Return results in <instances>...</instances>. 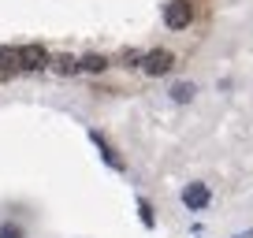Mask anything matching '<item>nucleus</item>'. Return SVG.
<instances>
[{"label":"nucleus","mask_w":253,"mask_h":238,"mask_svg":"<svg viewBox=\"0 0 253 238\" xmlns=\"http://www.w3.org/2000/svg\"><path fill=\"white\" fill-rule=\"evenodd\" d=\"M138 212H142V223L145 227H153V223H157V216H153V205L145 198H138Z\"/></svg>","instance_id":"nucleus-9"},{"label":"nucleus","mask_w":253,"mask_h":238,"mask_svg":"<svg viewBox=\"0 0 253 238\" xmlns=\"http://www.w3.org/2000/svg\"><path fill=\"white\" fill-rule=\"evenodd\" d=\"M104 67H108V60H104V56H86V60H79V71H93V75H101Z\"/></svg>","instance_id":"nucleus-6"},{"label":"nucleus","mask_w":253,"mask_h":238,"mask_svg":"<svg viewBox=\"0 0 253 238\" xmlns=\"http://www.w3.org/2000/svg\"><path fill=\"white\" fill-rule=\"evenodd\" d=\"M194 19V4L190 0H168L164 4V26L168 30H186Z\"/></svg>","instance_id":"nucleus-1"},{"label":"nucleus","mask_w":253,"mask_h":238,"mask_svg":"<svg viewBox=\"0 0 253 238\" xmlns=\"http://www.w3.org/2000/svg\"><path fill=\"white\" fill-rule=\"evenodd\" d=\"M0 71H19L15 67V48H0Z\"/></svg>","instance_id":"nucleus-8"},{"label":"nucleus","mask_w":253,"mask_h":238,"mask_svg":"<svg viewBox=\"0 0 253 238\" xmlns=\"http://www.w3.org/2000/svg\"><path fill=\"white\" fill-rule=\"evenodd\" d=\"M89 138H93V145L101 149L104 164H108V167H123V160H119V153H116V149L108 145V138H104V134H97V130H89Z\"/></svg>","instance_id":"nucleus-5"},{"label":"nucleus","mask_w":253,"mask_h":238,"mask_svg":"<svg viewBox=\"0 0 253 238\" xmlns=\"http://www.w3.org/2000/svg\"><path fill=\"white\" fill-rule=\"evenodd\" d=\"M171 101H194V86H190V82H175L171 86Z\"/></svg>","instance_id":"nucleus-7"},{"label":"nucleus","mask_w":253,"mask_h":238,"mask_svg":"<svg viewBox=\"0 0 253 238\" xmlns=\"http://www.w3.org/2000/svg\"><path fill=\"white\" fill-rule=\"evenodd\" d=\"M0 238H23V227L19 223H0Z\"/></svg>","instance_id":"nucleus-11"},{"label":"nucleus","mask_w":253,"mask_h":238,"mask_svg":"<svg viewBox=\"0 0 253 238\" xmlns=\"http://www.w3.org/2000/svg\"><path fill=\"white\" fill-rule=\"evenodd\" d=\"M56 71H60V75H75V71H79V60H71V56H60V60H56Z\"/></svg>","instance_id":"nucleus-10"},{"label":"nucleus","mask_w":253,"mask_h":238,"mask_svg":"<svg viewBox=\"0 0 253 238\" xmlns=\"http://www.w3.org/2000/svg\"><path fill=\"white\" fill-rule=\"evenodd\" d=\"M182 205H186L190 212H205V208L212 205V190H209L205 183H186L182 186Z\"/></svg>","instance_id":"nucleus-2"},{"label":"nucleus","mask_w":253,"mask_h":238,"mask_svg":"<svg viewBox=\"0 0 253 238\" xmlns=\"http://www.w3.org/2000/svg\"><path fill=\"white\" fill-rule=\"evenodd\" d=\"M48 64V52L41 45H23L15 48V67L19 71H41V67Z\"/></svg>","instance_id":"nucleus-3"},{"label":"nucleus","mask_w":253,"mask_h":238,"mask_svg":"<svg viewBox=\"0 0 253 238\" xmlns=\"http://www.w3.org/2000/svg\"><path fill=\"white\" fill-rule=\"evenodd\" d=\"M142 67H145V75H153V79H157V75H168L175 67V56L168 52V48H157V52H145L142 56Z\"/></svg>","instance_id":"nucleus-4"}]
</instances>
